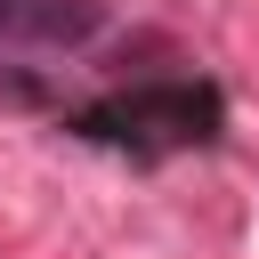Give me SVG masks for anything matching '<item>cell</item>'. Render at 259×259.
Instances as JSON below:
<instances>
[{
	"label": "cell",
	"instance_id": "6da1fadb",
	"mask_svg": "<svg viewBox=\"0 0 259 259\" xmlns=\"http://www.w3.org/2000/svg\"><path fill=\"white\" fill-rule=\"evenodd\" d=\"M97 24V0H0V40H89Z\"/></svg>",
	"mask_w": 259,
	"mask_h": 259
}]
</instances>
